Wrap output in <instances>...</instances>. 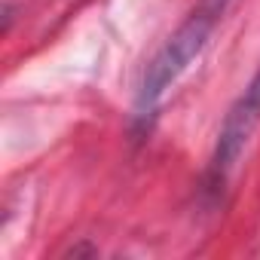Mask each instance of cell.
<instances>
[{"label": "cell", "mask_w": 260, "mask_h": 260, "mask_svg": "<svg viewBox=\"0 0 260 260\" xmlns=\"http://www.w3.org/2000/svg\"><path fill=\"white\" fill-rule=\"evenodd\" d=\"M226 7H230V0H199L193 7V13L181 22V28L162 43V49L147 64L141 89H138V110L141 113L153 110L156 101L166 95V89L199 58V52L205 49L217 22L223 19Z\"/></svg>", "instance_id": "obj_1"}, {"label": "cell", "mask_w": 260, "mask_h": 260, "mask_svg": "<svg viewBox=\"0 0 260 260\" xmlns=\"http://www.w3.org/2000/svg\"><path fill=\"white\" fill-rule=\"evenodd\" d=\"M257 125H260V68L251 77V83L242 92V98L230 107V113H226V119L220 125L214 159H211V172L217 178H226L236 169V162H239L242 150L248 147V141H251Z\"/></svg>", "instance_id": "obj_2"}]
</instances>
